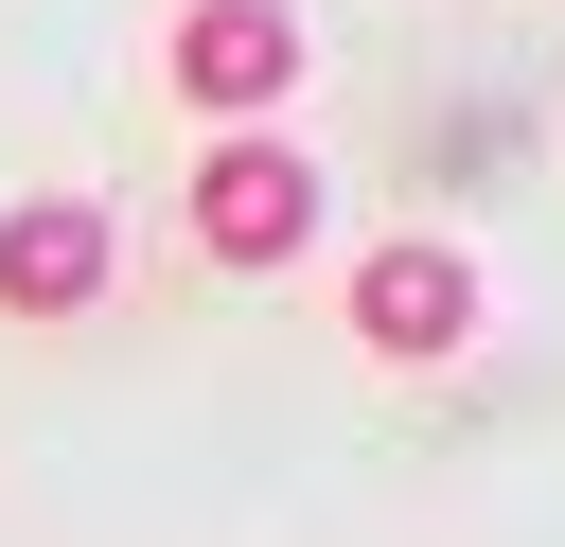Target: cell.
<instances>
[{
	"instance_id": "1",
	"label": "cell",
	"mask_w": 565,
	"mask_h": 547,
	"mask_svg": "<svg viewBox=\"0 0 565 547\" xmlns=\"http://www.w3.org/2000/svg\"><path fill=\"white\" fill-rule=\"evenodd\" d=\"M477 318H494V282H477V247H441V229H388V247H353V282H335V335H353L371 371H459Z\"/></svg>"
},
{
	"instance_id": "2",
	"label": "cell",
	"mask_w": 565,
	"mask_h": 547,
	"mask_svg": "<svg viewBox=\"0 0 565 547\" xmlns=\"http://www.w3.org/2000/svg\"><path fill=\"white\" fill-rule=\"evenodd\" d=\"M300 71H318V53H300V18H282V0H177V18H159V88H177L194 124H230V141H247V124H282V106H300Z\"/></svg>"
},
{
	"instance_id": "3",
	"label": "cell",
	"mask_w": 565,
	"mask_h": 547,
	"mask_svg": "<svg viewBox=\"0 0 565 547\" xmlns=\"http://www.w3.org/2000/svg\"><path fill=\"white\" fill-rule=\"evenodd\" d=\"M318 212H335V194H318V159H300L282 124L212 141V159L177 176V229H194L212 265H300V247H318Z\"/></svg>"
},
{
	"instance_id": "4",
	"label": "cell",
	"mask_w": 565,
	"mask_h": 547,
	"mask_svg": "<svg viewBox=\"0 0 565 547\" xmlns=\"http://www.w3.org/2000/svg\"><path fill=\"white\" fill-rule=\"evenodd\" d=\"M106 265H124V247H106V212H88V194H18V212H0V318H35V335H53V318H88V300H106Z\"/></svg>"
}]
</instances>
